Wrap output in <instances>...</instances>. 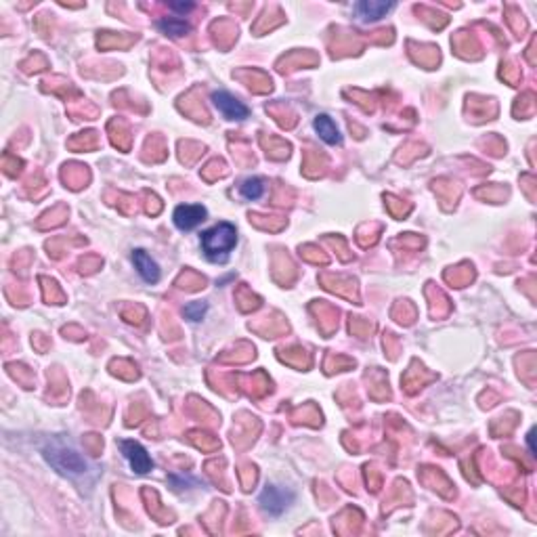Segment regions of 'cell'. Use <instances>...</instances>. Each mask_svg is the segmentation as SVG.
I'll return each instance as SVG.
<instances>
[{
    "mask_svg": "<svg viewBox=\"0 0 537 537\" xmlns=\"http://www.w3.org/2000/svg\"><path fill=\"white\" fill-rule=\"evenodd\" d=\"M42 455L46 462L63 477H67L69 481L76 483H91L97 479V466H93L89 459L85 457V453L76 447L67 437L57 434L51 437L44 445H42Z\"/></svg>",
    "mask_w": 537,
    "mask_h": 537,
    "instance_id": "cell-1",
    "label": "cell"
},
{
    "mask_svg": "<svg viewBox=\"0 0 537 537\" xmlns=\"http://www.w3.org/2000/svg\"><path fill=\"white\" fill-rule=\"evenodd\" d=\"M238 244V231L231 222H218L202 234V250L208 261L225 263Z\"/></svg>",
    "mask_w": 537,
    "mask_h": 537,
    "instance_id": "cell-2",
    "label": "cell"
},
{
    "mask_svg": "<svg viewBox=\"0 0 537 537\" xmlns=\"http://www.w3.org/2000/svg\"><path fill=\"white\" fill-rule=\"evenodd\" d=\"M292 502H294V493L277 485H267L261 493V506L273 516H279Z\"/></svg>",
    "mask_w": 537,
    "mask_h": 537,
    "instance_id": "cell-3",
    "label": "cell"
},
{
    "mask_svg": "<svg viewBox=\"0 0 537 537\" xmlns=\"http://www.w3.org/2000/svg\"><path fill=\"white\" fill-rule=\"evenodd\" d=\"M120 449H122V455L126 457V462L130 464L132 473L137 475H147L151 468H153V462L149 453L145 451L143 445H139L137 441H122L120 443Z\"/></svg>",
    "mask_w": 537,
    "mask_h": 537,
    "instance_id": "cell-4",
    "label": "cell"
},
{
    "mask_svg": "<svg viewBox=\"0 0 537 537\" xmlns=\"http://www.w3.org/2000/svg\"><path fill=\"white\" fill-rule=\"evenodd\" d=\"M212 101H214V105L218 107V112H220L225 118H229V120H244V118H248V114H250V109H248L240 99H236L234 95H229V93H225V91L214 93V95H212Z\"/></svg>",
    "mask_w": 537,
    "mask_h": 537,
    "instance_id": "cell-5",
    "label": "cell"
},
{
    "mask_svg": "<svg viewBox=\"0 0 537 537\" xmlns=\"http://www.w3.org/2000/svg\"><path fill=\"white\" fill-rule=\"evenodd\" d=\"M173 220L181 231H191L202 220H206V208L200 204H183L175 210Z\"/></svg>",
    "mask_w": 537,
    "mask_h": 537,
    "instance_id": "cell-6",
    "label": "cell"
},
{
    "mask_svg": "<svg viewBox=\"0 0 537 537\" xmlns=\"http://www.w3.org/2000/svg\"><path fill=\"white\" fill-rule=\"evenodd\" d=\"M132 261H134V267H137L139 275L147 283H158L160 281V267L145 250H134L132 252Z\"/></svg>",
    "mask_w": 537,
    "mask_h": 537,
    "instance_id": "cell-7",
    "label": "cell"
},
{
    "mask_svg": "<svg viewBox=\"0 0 537 537\" xmlns=\"http://www.w3.org/2000/svg\"><path fill=\"white\" fill-rule=\"evenodd\" d=\"M393 7L395 3H373V0H365V3L355 5V11L363 21H376L380 17H385Z\"/></svg>",
    "mask_w": 537,
    "mask_h": 537,
    "instance_id": "cell-8",
    "label": "cell"
},
{
    "mask_svg": "<svg viewBox=\"0 0 537 537\" xmlns=\"http://www.w3.org/2000/svg\"><path fill=\"white\" fill-rule=\"evenodd\" d=\"M315 130H317V134H319L326 143H330V145H340V143H342V137H340V132H338V126H336L334 120H332L330 116H326V114H322V116L315 118Z\"/></svg>",
    "mask_w": 537,
    "mask_h": 537,
    "instance_id": "cell-9",
    "label": "cell"
},
{
    "mask_svg": "<svg viewBox=\"0 0 537 537\" xmlns=\"http://www.w3.org/2000/svg\"><path fill=\"white\" fill-rule=\"evenodd\" d=\"M265 189H267L265 181L258 179V177H252V179H246V181L242 183L240 193H242V197H246V200H250V202H256V200H261V197L265 195Z\"/></svg>",
    "mask_w": 537,
    "mask_h": 537,
    "instance_id": "cell-10",
    "label": "cell"
},
{
    "mask_svg": "<svg viewBox=\"0 0 537 537\" xmlns=\"http://www.w3.org/2000/svg\"><path fill=\"white\" fill-rule=\"evenodd\" d=\"M158 28H160L164 34L175 36V38H181V36H185V34L191 32V26L185 24L183 19H160V21H158Z\"/></svg>",
    "mask_w": 537,
    "mask_h": 537,
    "instance_id": "cell-11",
    "label": "cell"
},
{
    "mask_svg": "<svg viewBox=\"0 0 537 537\" xmlns=\"http://www.w3.org/2000/svg\"><path fill=\"white\" fill-rule=\"evenodd\" d=\"M206 309H208V306H206L204 302H193V304H187V306H185V315H187L191 322H200V319L204 317Z\"/></svg>",
    "mask_w": 537,
    "mask_h": 537,
    "instance_id": "cell-12",
    "label": "cell"
},
{
    "mask_svg": "<svg viewBox=\"0 0 537 537\" xmlns=\"http://www.w3.org/2000/svg\"><path fill=\"white\" fill-rule=\"evenodd\" d=\"M173 11H177V13H189V11H193V3H170L168 5Z\"/></svg>",
    "mask_w": 537,
    "mask_h": 537,
    "instance_id": "cell-13",
    "label": "cell"
},
{
    "mask_svg": "<svg viewBox=\"0 0 537 537\" xmlns=\"http://www.w3.org/2000/svg\"><path fill=\"white\" fill-rule=\"evenodd\" d=\"M527 441H529V449H531V453H535V445H533V430L527 434Z\"/></svg>",
    "mask_w": 537,
    "mask_h": 537,
    "instance_id": "cell-14",
    "label": "cell"
}]
</instances>
